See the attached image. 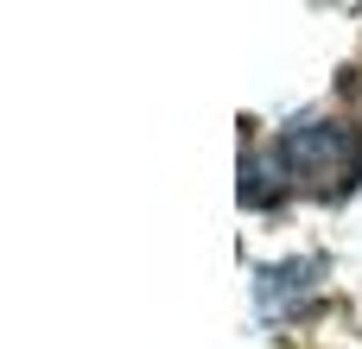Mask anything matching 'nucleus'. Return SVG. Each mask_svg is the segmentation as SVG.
Wrapping results in <instances>:
<instances>
[{"instance_id":"1","label":"nucleus","mask_w":362,"mask_h":349,"mask_svg":"<svg viewBox=\"0 0 362 349\" xmlns=\"http://www.w3.org/2000/svg\"><path fill=\"white\" fill-rule=\"evenodd\" d=\"M350 134L344 127H293L286 134V159H293V172L299 178H318V184H331V178H344L350 172Z\"/></svg>"}]
</instances>
